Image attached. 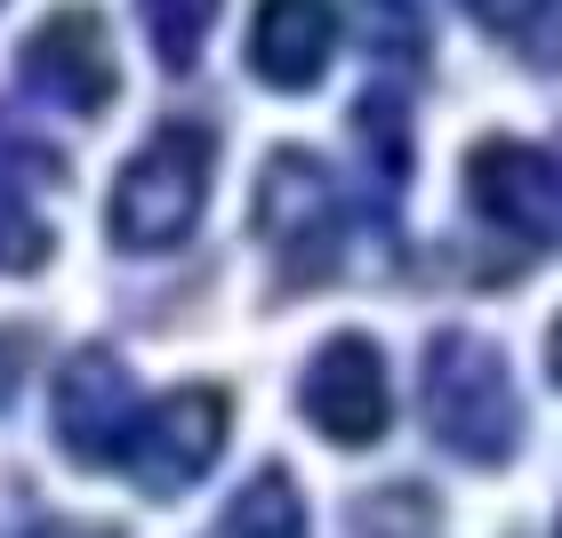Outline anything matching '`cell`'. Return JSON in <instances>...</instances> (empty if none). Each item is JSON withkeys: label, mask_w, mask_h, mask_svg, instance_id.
Returning a JSON list of instances; mask_svg holds the SVG:
<instances>
[{"label": "cell", "mask_w": 562, "mask_h": 538, "mask_svg": "<svg viewBox=\"0 0 562 538\" xmlns=\"http://www.w3.org/2000/svg\"><path fill=\"white\" fill-rule=\"evenodd\" d=\"M24 89L48 97L57 113H105L113 89H121L105 16H97V9H57V16H41L33 41H24Z\"/></svg>", "instance_id": "ba28073f"}, {"label": "cell", "mask_w": 562, "mask_h": 538, "mask_svg": "<svg viewBox=\"0 0 562 538\" xmlns=\"http://www.w3.org/2000/svg\"><path fill=\"white\" fill-rule=\"evenodd\" d=\"M217 538H305V498H297V482L281 474V467L249 474L241 491H234V506H225Z\"/></svg>", "instance_id": "30bf717a"}, {"label": "cell", "mask_w": 562, "mask_h": 538, "mask_svg": "<svg viewBox=\"0 0 562 538\" xmlns=\"http://www.w3.org/2000/svg\"><path fill=\"white\" fill-rule=\"evenodd\" d=\"M225 426H234V402L217 386H177L153 410H137V434H130V450H121V467H130V482L145 498H177L217 467Z\"/></svg>", "instance_id": "277c9868"}, {"label": "cell", "mask_w": 562, "mask_h": 538, "mask_svg": "<svg viewBox=\"0 0 562 538\" xmlns=\"http://www.w3.org/2000/svg\"><path fill=\"white\" fill-rule=\"evenodd\" d=\"M258 234L273 249V266L290 281H322L338 273V242H346V201L329 186V169L305 145L266 153L258 169Z\"/></svg>", "instance_id": "3957f363"}, {"label": "cell", "mask_w": 562, "mask_h": 538, "mask_svg": "<svg viewBox=\"0 0 562 538\" xmlns=\"http://www.w3.org/2000/svg\"><path fill=\"white\" fill-rule=\"evenodd\" d=\"M48 418H57V442L72 467H121L137 434V386L121 370V354L105 346H81L72 362L57 370V394H48Z\"/></svg>", "instance_id": "52a82bcc"}, {"label": "cell", "mask_w": 562, "mask_h": 538, "mask_svg": "<svg viewBox=\"0 0 562 538\" xmlns=\"http://www.w3.org/2000/svg\"><path fill=\"white\" fill-rule=\"evenodd\" d=\"M547 370H554V386H562V314H554V329H547Z\"/></svg>", "instance_id": "2e32d148"}, {"label": "cell", "mask_w": 562, "mask_h": 538, "mask_svg": "<svg viewBox=\"0 0 562 538\" xmlns=\"http://www.w3.org/2000/svg\"><path fill=\"white\" fill-rule=\"evenodd\" d=\"M48 266V225L33 217V201L9 169H0V273H41Z\"/></svg>", "instance_id": "7c38bea8"}, {"label": "cell", "mask_w": 562, "mask_h": 538, "mask_svg": "<svg viewBox=\"0 0 562 538\" xmlns=\"http://www.w3.org/2000/svg\"><path fill=\"white\" fill-rule=\"evenodd\" d=\"M137 9H145V41L161 57V72H193L201 41L217 24V0H137Z\"/></svg>", "instance_id": "8fae6325"}, {"label": "cell", "mask_w": 562, "mask_h": 538, "mask_svg": "<svg viewBox=\"0 0 562 538\" xmlns=\"http://www.w3.org/2000/svg\"><path fill=\"white\" fill-rule=\"evenodd\" d=\"M297 410L314 418V434H329L338 450H370L394 426V386H386V354L362 329H338L297 378Z\"/></svg>", "instance_id": "5b68a950"}, {"label": "cell", "mask_w": 562, "mask_h": 538, "mask_svg": "<svg viewBox=\"0 0 562 538\" xmlns=\"http://www.w3.org/2000/svg\"><path fill=\"white\" fill-rule=\"evenodd\" d=\"M338 57V0H258L249 16V72L266 89H314Z\"/></svg>", "instance_id": "9c48e42d"}, {"label": "cell", "mask_w": 562, "mask_h": 538, "mask_svg": "<svg viewBox=\"0 0 562 538\" xmlns=\"http://www.w3.org/2000/svg\"><path fill=\"white\" fill-rule=\"evenodd\" d=\"M418 410L434 426V442L474 458V467H506L522 442V402L506 378L498 346H482L474 329H442L426 346V378H418Z\"/></svg>", "instance_id": "7a4b0ae2"}, {"label": "cell", "mask_w": 562, "mask_h": 538, "mask_svg": "<svg viewBox=\"0 0 562 538\" xmlns=\"http://www.w3.org/2000/svg\"><path fill=\"white\" fill-rule=\"evenodd\" d=\"M353 130H362V145L378 153V169H386V177H402V105H394L386 89H378V97H362Z\"/></svg>", "instance_id": "5bb4252c"}, {"label": "cell", "mask_w": 562, "mask_h": 538, "mask_svg": "<svg viewBox=\"0 0 562 538\" xmlns=\"http://www.w3.org/2000/svg\"><path fill=\"white\" fill-rule=\"evenodd\" d=\"M210 169H217V130L210 121H161L113 177L105 225L121 249H177L210 210Z\"/></svg>", "instance_id": "6da1fadb"}, {"label": "cell", "mask_w": 562, "mask_h": 538, "mask_svg": "<svg viewBox=\"0 0 562 538\" xmlns=\"http://www.w3.org/2000/svg\"><path fill=\"white\" fill-rule=\"evenodd\" d=\"M467 201L498 225V234H515L530 249L562 242V169L522 137H482L467 153Z\"/></svg>", "instance_id": "8992f818"}, {"label": "cell", "mask_w": 562, "mask_h": 538, "mask_svg": "<svg viewBox=\"0 0 562 538\" xmlns=\"http://www.w3.org/2000/svg\"><path fill=\"white\" fill-rule=\"evenodd\" d=\"M506 33H515L522 65L554 72V65H562V0H522V9L506 16Z\"/></svg>", "instance_id": "4fadbf2b"}, {"label": "cell", "mask_w": 562, "mask_h": 538, "mask_svg": "<svg viewBox=\"0 0 562 538\" xmlns=\"http://www.w3.org/2000/svg\"><path fill=\"white\" fill-rule=\"evenodd\" d=\"M24 362H33V338H24V329H0V410L16 402V378H24Z\"/></svg>", "instance_id": "9a60e30c"}]
</instances>
